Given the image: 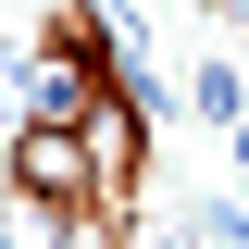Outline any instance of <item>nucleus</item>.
<instances>
[{
	"instance_id": "obj_4",
	"label": "nucleus",
	"mask_w": 249,
	"mask_h": 249,
	"mask_svg": "<svg viewBox=\"0 0 249 249\" xmlns=\"http://www.w3.org/2000/svg\"><path fill=\"white\" fill-rule=\"evenodd\" d=\"M199 13H212V25H249V0H199Z\"/></svg>"
},
{
	"instance_id": "obj_1",
	"label": "nucleus",
	"mask_w": 249,
	"mask_h": 249,
	"mask_svg": "<svg viewBox=\"0 0 249 249\" xmlns=\"http://www.w3.org/2000/svg\"><path fill=\"white\" fill-rule=\"evenodd\" d=\"M0 187H25V199H62V212H112V187H100L88 137L75 124H13V150H0Z\"/></svg>"
},
{
	"instance_id": "obj_6",
	"label": "nucleus",
	"mask_w": 249,
	"mask_h": 249,
	"mask_svg": "<svg viewBox=\"0 0 249 249\" xmlns=\"http://www.w3.org/2000/svg\"><path fill=\"white\" fill-rule=\"evenodd\" d=\"M237 175H249V124H237Z\"/></svg>"
},
{
	"instance_id": "obj_3",
	"label": "nucleus",
	"mask_w": 249,
	"mask_h": 249,
	"mask_svg": "<svg viewBox=\"0 0 249 249\" xmlns=\"http://www.w3.org/2000/svg\"><path fill=\"white\" fill-rule=\"evenodd\" d=\"M199 249H249V212H237V199H212V212H199Z\"/></svg>"
},
{
	"instance_id": "obj_2",
	"label": "nucleus",
	"mask_w": 249,
	"mask_h": 249,
	"mask_svg": "<svg viewBox=\"0 0 249 249\" xmlns=\"http://www.w3.org/2000/svg\"><path fill=\"white\" fill-rule=\"evenodd\" d=\"M75 137H88L100 187H112V212H137V175H150V112H137V88H100L88 112H75Z\"/></svg>"
},
{
	"instance_id": "obj_5",
	"label": "nucleus",
	"mask_w": 249,
	"mask_h": 249,
	"mask_svg": "<svg viewBox=\"0 0 249 249\" xmlns=\"http://www.w3.org/2000/svg\"><path fill=\"white\" fill-rule=\"evenodd\" d=\"M0 112H25V100H13V62H0Z\"/></svg>"
}]
</instances>
